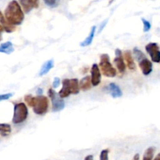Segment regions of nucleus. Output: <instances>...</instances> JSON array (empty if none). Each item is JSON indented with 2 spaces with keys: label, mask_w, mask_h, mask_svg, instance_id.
I'll use <instances>...</instances> for the list:
<instances>
[{
  "label": "nucleus",
  "mask_w": 160,
  "mask_h": 160,
  "mask_svg": "<svg viewBox=\"0 0 160 160\" xmlns=\"http://www.w3.org/2000/svg\"><path fill=\"white\" fill-rule=\"evenodd\" d=\"M5 18L13 25H21L24 19V14L21 5L16 0H13L5 10Z\"/></svg>",
  "instance_id": "nucleus-1"
},
{
  "label": "nucleus",
  "mask_w": 160,
  "mask_h": 160,
  "mask_svg": "<svg viewBox=\"0 0 160 160\" xmlns=\"http://www.w3.org/2000/svg\"><path fill=\"white\" fill-rule=\"evenodd\" d=\"M99 67L103 75L108 78H114L116 76L117 71L110 62V58L108 54H102L100 58Z\"/></svg>",
  "instance_id": "nucleus-2"
},
{
  "label": "nucleus",
  "mask_w": 160,
  "mask_h": 160,
  "mask_svg": "<svg viewBox=\"0 0 160 160\" xmlns=\"http://www.w3.org/2000/svg\"><path fill=\"white\" fill-rule=\"evenodd\" d=\"M28 115V109L24 103H18L14 105L13 109V122L14 124H21L24 122Z\"/></svg>",
  "instance_id": "nucleus-3"
},
{
  "label": "nucleus",
  "mask_w": 160,
  "mask_h": 160,
  "mask_svg": "<svg viewBox=\"0 0 160 160\" xmlns=\"http://www.w3.org/2000/svg\"><path fill=\"white\" fill-rule=\"evenodd\" d=\"M49 108V99L43 95H38L35 97L34 104L32 106L34 112L36 115H43L48 111Z\"/></svg>",
  "instance_id": "nucleus-4"
},
{
  "label": "nucleus",
  "mask_w": 160,
  "mask_h": 160,
  "mask_svg": "<svg viewBox=\"0 0 160 160\" xmlns=\"http://www.w3.org/2000/svg\"><path fill=\"white\" fill-rule=\"evenodd\" d=\"M48 96L51 99L52 101V111L53 112H58L63 110L65 107V103H64L63 98L58 94H57L56 92L53 89H50L48 90Z\"/></svg>",
  "instance_id": "nucleus-5"
},
{
  "label": "nucleus",
  "mask_w": 160,
  "mask_h": 160,
  "mask_svg": "<svg viewBox=\"0 0 160 160\" xmlns=\"http://www.w3.org/2000/svg\"><path fill=\"white\" fill-rule=\"evenodd\" d=\"M145 50L147 53L150 55L151 59L153 62H160V50L158 44L155 42H150L146 45Z\"/></svg>",
  "instance_id": "nucleus-6"
},
{
  "label": "nucleus",
  "mask_w": 160,
  "mask_h": 160,
  "mask_svg": "<svg viewBox=\"0 0 160 160\" xmlns=\"http://www.w3.org/2000/svg\"><path fill=\"white\" fill-rule=\"evenodd\" d=\"M90 73H91V83L93 87H97L101 83V73L100 71L99 66L97 64H93L90 69Z\"/></svg>",
  "instance_id": "nucleus-7"
},
{
  "label": "nucleus",
  "mask_w": 160,
  "mask_h": 160,
  "mask_svg": "<svg viewBox=\"0 0 160 160\" xmlns=\"http://www.w3.org/2000/svg\"><path fill=\"white\" fill-rule=\"evenodd\" d=\"M141 72L144 75H148L152 72V63L147 58H144L138 62Z\"/></svg>",
  "instance_id": "nucleus-8"
},
{
  "label": "nucleus",
  "mask_w": 160,
  "mask_h": 160,
  "mask_svg": "<svg viewBox=\"0 0 160 160\" xmlns=\"http://www.w3.org/2000/svg\"><path fill=\"white\" fill-rule=\"evenodd\" d=\"M72 94L71 93V86H70V79L65 78L62 81V88L60 90L58 95L61 98H66Z\"/></svg>",
  "instance_id": "nucleus-9"
},
{
  "label": "nucleus",
  "mask_w": 160,
  "mask_h": 160,
  "mask_svg": "<svg viewBox=\"0 0 160 160\" xmlns=\"http://www.w3.org/2000/svg\"><path fill=\"white\" fill-rule=\"evenodd\" d=\"M108 90L109 93H111L113 98H118L122 96V92L121 89L119 88L118 85H116L114 82H112V83L108 86Z\"/></svg>",
  "instance_id": "nucleus-10"
},
{
  "label": "nucleus",
  "mask_w": 160,
  "mask_h": 160,
  "mask_svg": "<svg viewBox=\"0 0 160 160\" xmlns=\"http://www.w3.org/2000/svg\"><path fill=\"white\" fill-rule=\"evenodd\" d=\"M122 56H123L124 60L127 62L128 68L131 71H134L136 69V64H135L134 61H133V56H132L130 50H126V51H124V53H122Z\"/></svg>",
  "instance_id": "nucleus-11"
},
{
  "label": "nucleus",
  "mask_w": 160,
  "mask_h": 160,
  "mask_svg": "<svg viewBox=\"0 0 160 160\" xmlns=\"http://www.w3.org/2000/svg\"><path fill=\"white\" fill-rule=\"evenodd\" d=\"M0 24L2 26L4 31H6L8 33H11V32H14L15 29H16L14 25L10 24L7 21V20L6 19V18L3 16V14H2L1 11H0Z\"/></svg>",
  "instance_id": "nucleus-12"
},
{
  "label": "nucleus",
  "mask_w": 160,
  "mask_h": 160,
  "mask_svg": "<svg viewBox=\"0 0 160 160\" xmlns=\"http://www.w3.org/2000/svg\"><path fill=\"white\" fill-rule=\"evenodd\" d=\"M114 64H115V67L117 68L118 72L120 73H124L126 71V64L124 62L123 56L122 55H119V56H116L114 59Z\"/></svg>",
  "instance_id": "nucleus-13"
},
{
  "label": "nucleus",
  "mask_w": 160,
  "mask_h": 160,
  "mask_svg": "<svg viewBox=\"0 0 160 160\" xmlns=\"http://www.w3.org/2000/svg\"><path fill=\"white\" fill-rule=\"evenodd\" d=\"M91 86V78L89 75H87L79 81V88L82 91H87V90H90L92 87Z\"/></svg>",
  "instance_id": "nucleus-14"
},
{
  "label": "nucleus",
  "mask_w": 160,
  "mask_h": 160,
  "mask_svg": "<svg viewBox=\"0 0 160 160\" xmlns=\"http://www.w3.org/2000/svg\"><path fill=\"white\" fill-rule=\"evenodd\" d=\"M53 65H54V62H53V60H50V61H46L43 64V65L42 66L41 69H40L38 75H39V76H43V75H47V74L53 68Z\"/></svg>",
  "instance_id": "nucleus-15"
},
{
  "label": "nucleus",
  "mask_w": 160,
  "mask_h": 160,
  "mask_svg": "<svg viewBox=\"0 0 160 160\" xmlns=\"http://www.w3.org/2000/svg\"><path fill=\"white\" fill-rule=\"evenodd\" d=\"M13 51H14V48H13V43L11 42H4L0 45V53L10 54Z\"/></svg>",
  "instance_id": "nucleus-16"
},
{
  "label": "nucleus",
  "mask_w": 160,
  "mask_h": 160,
  "mask_svg": "<svg viewBox=\"0 0 160 160\" xmlns=\"http://www.w3.org/2000/svg\"><path fill=\"white\" fill-rule=\"evenodd\" d=\"M95 32H96V26H93V27L92 28L91 31H90V34H89L88 37L84 40L83 42H82L81 43H80V46L82 47L90 46V44L92 43V42H93V38H94V35H95Z\"/></svg>",
  "instance_id": "nucleus-17"
},
{
  "label": "nucleus",
  "mask_w": 160,
  "mask_h": 160,
  "mask_svg": "<svg viewBox=\"0 0 160 160\" xmlns=\"http://www.w3.org/2000/svg\"><path fill=\"white\" fill-rule=\"evenodd\" d=\"M71 93L72 94H78L79 93V82L77 78H72L70 79Z\"/></svg>",
  "instance_id": "nucleus-18"
},
{
  "label": "nucleus",
  "mask_w": 160,
  "mask_h": 160,
  "mask_svg": "<svg viewBox=\"0 0 160 160\" xmlns=\"http://www.w3.org/2000/svg\"><path fill=\"white\" fill-rule=\"evenodd\" d=\"M11 126L7 123H0V134L2 137H7L11 133Z\"/></svg>",
  "instance_id": "nucleus-19"
},
{
  "label": "nucleus",
  "mask_w": 160,
  "mask_h": 160,
  "mask_svg": "<svg viewBox=\"0 0 160 160\" xmlns=\"http://www.w3.org/2000/svg\"><path fill=\"white\" fill-rule=\"evenodd\" d=\"M155 152V147H149L147 150L144 152L143 160H152L154 157V154Z\"/></svg>",
  "instance_id": "nucleus-20"
},
{
  "label": "nucleus",
  "mask_w": 160,
  "mask_h": 160,
  "mask_svg": "<svg viewBox=\"0 0 160 160\" xmlns=\"http://www.w3.org/2000/svg\"><path fill=\"white\" fill-rule=\"evenodd\" d=\"M133 54H134L135 58H136V60L138 62H139L140 61H141L142 59H144V58H146L145 55L143 53V52L141 51V50H140L138 48H137V47H135V48L133 49Z\"/></svg>",
  "instance_id": "nucleus-21"
},
{
  "label": "nucleus",
  "mask_w": 160,
  "mask_h": 160,
  "mask_svg": "<svg viewBox=\"0 0 160 160\" xmlns=\"http://www.w3.org/2000/svg\"><path fill=\"white\" fill-rule=\"evenodd\" d=\"M34 100H35V97H33L31 94H28L24 97V101L27 103V104L30 107H32L34 104Z\"/></svg>",
  "instance_id": "nucleus-22"
},
{
  "label": "nucleus",
  "mask_w": 160,
  "mask_h": 160,
  "mask_svg": "<svg viewBox=\"0 0 160 160\" xmlns=\"http://www.w3.org/2000/svg\"><path fill=\"white\" fill-rule=\"evenodd\" d=\"M141 21L143 22V25H144V32H148L151 29V23L148 21L145 20L144 18H141Z\"/></svg>",
  "instance_id": "nucleus-23"
},
{
  "label": "nucleus",
  "mask_w": 160,
  "mask_h": 160,
  "mask_svg": "<svg viewBox=\"0 0 160 160\" xmlns=\"http://www.w3.org/2000/svg\"><path fill=\"white\" fill-rule=\"evenodd\" d=\"M108 149H104L101 151V155H100V160H108Z\"/></svg>",
  "instance_id": "nucleus-24"
},
{
  "label": "nucleus",
  "mask_w": 160,
  "mask_h": 160,
  "mask_svg": "<svg viewBox=\"0 0 160 160\" xmlns=\"http://www.w3.org/2000/svg\"><path fill=\"white\" fill-rule=\"evenodd\" d=\"M13 93H5V94H0V101H7L9 100L10 98L13 97Z\"/></svg>",
  "instance_id": "nucleus-25"
},
{
  "label": "nucleus",
  "mask_w": 160,
  "mask_h": 160,
  "mask_svg": "<svg viewBox=\"0 0 160 160\" xmlns=\"http://www.w3.org/2000/svg\"><path fill=\"white\" fill-rule=\"evenodd\" d=\"M43 1L48 7H53L55 6H57L58 0H43Z\"/></svg>",
  "instance_id": "nucleus-26"
},
{
  "label": "nucleus",
  "mask_w": 160,
  "mask_h": 160,
  "mask_svg": "<svg viewBox=\"0 0 160 160\" xmlns=\"http://www.w3.org/2000/svg\"><path fill=\"white\" fill-rule=\"evenodd\" d=\"M61 79H60V78H58V77H56V78H54V79H53V88H58V87L60 86V84H61Z\"/></svg>",
  "instance_id": "nucleus-27"
},
{
  "label": "nucleus",
  "mask_w": 160,
  "mask_h": 160,
  "mask_svg": "<svg viewBox=\"0 0 160 160\" xmlns=\"http://www.w3.org/2000/svg\"><path fill=\"white\" fill-rule=\"evenodd\" d=\"M30 2H31V3H32L33 8H38V4H39V2H38V0H30Z\"/></svg>",
  "instance_id": "nucleus-28"
},
{
  "label": "nucleus",
  "mask_w": 160,
  "mask_h": 160,
  "mask_svg": "<svg viewBox=\"0 0 160 160\" xmlns=\"http://www.w3.org/2000/svg\"><path fill=\"white\" fill-rule=\"evenodd\" d=\"M3 31H4V29H3V28H2V26L1 25V24H0V42H1V41H2V32H3Z\"/></svg>",
  "instance_id": "nucleus-29"
},
{
  "label": "nucleus",
  "mask_w": 160,
  "mask_h": 160,
  "mask_svg": "<svg viewBox=\"0 0 160 160\" xmlns=\"http://www.w3.org/2000/svg\"><path fill=\"white\" fill-rule=\"evenodd\" d=\"M84 160H93V156L92 155H89L86 157Z\"/></svg>",
  "instance_id": "nucleus-30"
},
{
  "label": "nucleus",
  "mask_w": 160,
  "mask_h": 160,
  "mask_svg": "<svg viewBox=\"0 0 160 160\" xmlns=\"http://www.w3.org/2000/svg\"><path fill=\"white\" fill-rule=\"evenodd\" d=\"M106 23H107V21H104V22L102 23V24H101V28H100V31H99V32H101V31L103 30V28H104V26L106 25Z\"/></svg>",
  "instance_id": "nucleus-31"
},
{
  "label": "nucleus",
  "mask_w": 160,
  "mask_h": 160,
  "mask_svg": "<svg viewBox=\"0 0 160 160\" xmlns=\"http://www.w3.org/2000/svg\"><path fill=\"white\" fill-rule=\"evenodd\" d=\"M140 159V155L139 154H136L133 157V160H139Z\"/></svg>",
  "instance_id": "nucleus-32"
},
{
  "label": "nucleus",
  "mask_w": 160,
  "mask_h": 160,
  "mask_svg": "<svg viewBox=\"0 0 160 160\" xmlns=\"http://www.w3.org/2000/svg\"><path fill=\"white\" fill-rule=\"evenodd\" d=\"M42 91H43V90H42V89L39 88V89H38V90H37V93H38V95H41V94H42Z\"/></svg>",
  "instance_id": "nucleus-33"
},
{
  "label": "nucleus",
  "mask_w": 160,
  "mask_h": 160,
  "mask_svg": "<svg viewBox=\"0 0 160 160\" xmlns=\"http://www.w3.org/2000/svg\"><path fill=\"white\" fill-rule=\"evenodd\" d=\"M154 160H160V153L158 154V155H156V157L154 158Z\"/></svg>",
  "instance_id": "nucleus-34"
},
{
  "label": "nucleus",
  "mask_w": 160,
  "mask_h": 160,
  "mask_svg": "<svg viewBox=\"0 0 160 160\" xmlns=\"http://www.w3.org/2000/svg\"><path fill=\"white\" fill-rule=\"evenodd\" d=\"M20 1H21V0H19V2H20Z\"/></svg>",
  "instance_id": "nucleus-35"
}]
</instances>
